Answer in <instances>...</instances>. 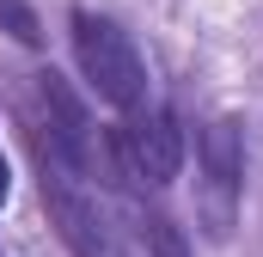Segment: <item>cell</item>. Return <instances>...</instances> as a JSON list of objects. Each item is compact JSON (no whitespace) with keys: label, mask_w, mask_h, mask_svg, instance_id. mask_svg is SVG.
<instances>
[{"label":"cell","mask_w":263,"mask_h":257,"mask_svg":"<svg viewBox=\"0 0 263 257\" xmlns=\"http://www.w3.org/2000/svg\"><path fill=\"white\" fill-rule=\"evenodd\" d=\"M104 153H110L117 184L165 190V184L184 172V128H178V117H172L165 104H141V111H129L123 128H110Z\"/></svg>","instance_id":"cell-2"},{"label":"cell","mask_w":263,"mask_h":257,"mask_svg":"<svg viewBox=\"0 0 263 257\" xmlns=\"http://www.w3.org/2000/svg\"><path fill=\"white\" fill-rule=\"evenodd\" d=\"M31 153H37V184H43V202H49V221H55V233H62L67 251L73 257H129L123 251V233L98 208V196L80 184V172L67 166L37 128H31Z\"/></svg>","instance_id":"cell-1"},{"label":"cell","mask_w":263,"mask_h":257,"mask_svg":"<svg viewBox=\"0 0 263 257\" xmlns=\"http://www.w3.org/2000/svg\"><path fill=\"white\" fill-rule=\"evenodd\" d=\"M129 221H135V239L147 245V257H190V239H184V227L165 214V208H147V196L141 184H129Z\"/></svg>","instance_id":"cell-6"},{"label":"cell","mask_w":263,"mask_h":257,"mask_svg":"<svg viewBox=\"0 0 263 257\" xmlns=\"http://www.w3.org/2000/svg\"><path fill=\"white\" fill-rule=\"evenodd\" d=\"M0 257H6V251H0Z\"/></svg>","instance_id":"cell-9"},{"label":"cell","mask_w":263,"mask_h":257,"mask_svg":"<svg viewBox=\"0 0 263 257\" xmlns=\"http://www.w3.org/2000/svg\"><path fill=\"white\" fill-rule=\"evenodd\" d=\"M73 56H80V74L92 80V92L104 104H117L123 117L147 104V62L135 56L123 25H110L98 12H73Z\"/></svg>","instance_id":"cell-3"},{"label":"cell","mask_w":263,"mask_h":257,"mask_svg":"<svg viewBox=\"0 0 263 257\" xmlns=\"http://www.w3.org/2000/svg\"><path fill=\"white\" fill-rule=\"evenodd\" d=\"M31 128L62 153L80 178L98 172V135H92V117H86V104L73 98V86H67L55 67L37 74V117H31Z\"/></svg>","instance_id":"cell-5"},{"label":"cell","mask_w":263,"mask_h":257,"mask_svg":"<svg viewBox=\"0 0 263 257\" xmlns=\"http://www.w3.org/2000/svg\"><path fill=\"white\" fill-rule=\"evenodd\" d=\"M239 190H245V141L233 117H214L202 128V184H196V208L214 245H227L239 227Z\"/></svg>","instance_id":"cell-4"},{"label":"cell","mask_w":263,"mask_h":257,"mask_svg":"<svg viewBox=\"0 0 263 257\" xmlns=\"http://www.w3.org/2000/svg\"><path fill=\"white\" fill-rule=\"evenodd\" d=\"M0 31H6L12 43H25V49L43 43V25H37V6H31V0H0Z\"/></svg>","instance_id":"cell-7"},{"label":"cell","mask_w":263,"mask_h":257,"mask_svg":"<svg viewBox=\"0 0 263 257\" xmlns=\"http://www.w3.org/2000/svg\"><path fill=\"white\" fill-rule=\"evenodd\" d=\"M6 184H12V172H6V159H0V202H6Z\"/></svg>","instance_id":"cell-8"}]
</instances>
